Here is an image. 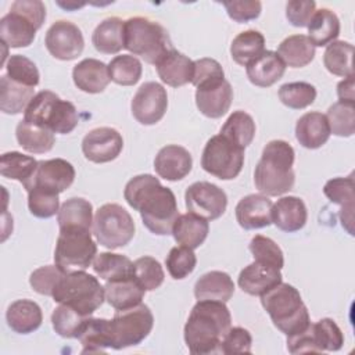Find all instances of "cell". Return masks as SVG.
<instances>
[{
	"instance_id": "f907efd6",
	"label": "cell",
	"mask_w": 355,
	"mask_h": 355,
	"mask_svg": "<svg viewBox=\"0 0 355 355\" xmlns=\"http://www.w3.org/2000/svg\"><path fill=\"white\" fill-rule=\"evenodd\" d=\"M4 67L7 69L6 75L10 79L29 87H36L39 85V80H40L39 69L36 64L28 57L21 54L10 55Z\"/></svg>"
},
{
	"instance_id": "f6af8a7d",
	"label": "cell",
	"mask_w": 355,
	"mask_h": 355,
	"mask_svg": "<svg viewBox=\"0 0 355 355\" xmlns=\"http://www.w3.org/2000/svg\"><path fill=\"white\" fill-rule=\"evenodd\" d=\"M143 67L137 57L122 54L114 57L108 64L110 79L121 86H133L141 78Z\"/></svg>"
},
{
	"instance_id": "f546056e",
	"label": "cell",
	"mask_w": 355,
	"mask_h": 355,
	"mask_svg": "<svg viewBox=\"0 0 355 355\" xmlns=\"http://www.w3.org/2000/svg\"><path fill=\"white\" fill-rule=\"evenodd\" d=\"M234 294V283L232 277L222 270H211L204 273L194 284V297L200 300H212L227 302Z\"/></svg>"
},
{
	"instance_id": "ac0fdd59",
	"label": "cell",
	"mask_w": 355,
	"mask_h": 355,
	"mask_svg": "<svg viewBox=\"0 0 355 355\" xmlns=\"http://www.w3.org/2000/svg\"><path fill=\"white\" fill-rule=\"evenodd\" d=\"M193 166V158L189 150L178 144L162 147L154 159L157 175L165 180L176 182L186 178Z\"/></svg>"
},
{
	"instance_id": "f5cc1de1",
	"label": "cell",
	"mask_w": 355,
	"mask_h": 355,
	"mask_svg": "<svg viewBox=\"0 0 355 355\" xmlns=\"http://www.w3.org/2000/svg\"><path fill=\"white\" fill-rule=\"evenodd\" d=\"M248 248L254 257V261L272 265L277 269L283 268L284 265L283 251L272 239L262 234H257L251 239Z\"/></svg>"
},
{
	"instance_id": "74e56055",
	"label": "cell",
	"mask_w": 355,
	"mask_h": 355,
	"mask_svg": "<svg viewBox=\"0 0 355 355\" xmlns=\"http://www.w3.org/2000/svg\"><path fill=\"white\" fill-rule=\"evenodd\" d=\"M58 227H86L92 230L93 226V207L80 197L67 200L57 214Z\"/></svg>"
},
{
	"instance_id": "60d3db41",
	"label": "cell",
	"mask_w": 355,
	"mask_h": 355,
	"mask_svg": "<svg viewBox=\"0 0 355 355\" xmlns=\"http://www.w3.org/2000/svg\"><path fill=\"white\" fill-rule=\"evenodd\" d=\"M219 133L232 140L239 147L245 148L254 140L255 122L250 114L239 110L229 115Z\"/></svg>"
},
{
	"instance_id": "603a6c76",
	"label": "cell",
	"mask_w": 355,
	"mask_h": 355,
	"mask_svg": "<svg viewBox=\"0 0 355 355\" xmlns=\"http://www.w3.org/2000/svg\"><path fill=\"white\" fill-rule=\"evenodd\" d=\"M36 32L37 26L17 11H10L0 19V37L7 47L19 49L31 46Z\"/></svg>"
},
{
	"instance_id": "8992f818",
	"label": "cell",
	"mask_w": 355,
	"mask_h": 355,
	"mask_svg": "<svg viewBox=\"0 0 355 355\" xmlns=\"http://www.w3.org/2000/svg\"><path fill=\"white\" fill-rule=\"evenodd\" d=\"M53 300L65 304L85 316L96 312L105 300L104 287L97 277L85 270L64 273L53 290Z\"/></svg>"
},
{
	"instance_id": "6f0895ef",
	"label": "cell",
	"mask_w": 355,
	"mask_h": 355,
	"mask_svg": "<svg viewBox=\"0 0 355 355\" xmlns=\"http://www.w3.org/2000/svg\"><path fill=\"white\" fill-rule=\"evenodd\" d=\"M225 79L222 65L214 58H200L194 61V75L191 83L198 87L201 85Z\"/></svg>"
},
{
	"instance_id": "d590c367",
	"label": "cell",
	"mask_w": 355,
	"mask_h": 355,
	"mask_svg": "<svg viewBox=\"0 0 355 355\" xmlns=\"http://www.w3.org/2000/svg\"><path fill=\"white\" fill-rule=\"evenodd\" d=\"M308 37L315 47L333 43L340 35V19L329 8L316 10L308 24Z\"/></svg>"
},
{
	"instance_id": "3957f363",
	"label": "cell",
	"mask_w": 355,
	"mask_h": 355,
	"mask_svg": "<svg viewBox=\"0 0 355 355\" xmlns=\"http://www.w3.org/2000/svg\"><path fill=\"white\" fill-rule=\"evenodd\" d=\"M295 153L290 143L272 140L263 150L254 172L255 187L265 196L277 197L290 191L295 182Z\"/></svg>"
},
{
	"instance_id": "c3c4849f",
	"label": "cell",
	"mask_w": 355,
	"mask_h": 355,
	"mask_svg": "<svg viewBox=\"0 0 355 355\" xmlns=\"http://www.w3.org/2000/svg\"><path fill=\"white\" fill-rule=\"evenodd\" d=\"M280 101L291 110H302L313 104L316 98V89L308 82H290L280 86Z\"/></svg>"
},
{
	"instance_id": "2e32d148",
	"label": "cell",
	"mask_w": 355,
	"mask_h": 355,
	"mask_svg": "<svg viewBox=\"0 0 355 355\" xmlns=\"http://www.w3.org/2000/svg\"><path fill=\"white\" fill-rule=\"evenodd\" d=\"M123 148L122 135L108 126H101L87 132L82 140V151L86 159L94 164L111 162Z\"/></svg>"
},
{
	"instance_id": "7bdbcfd3",
	"label": "cell",
	"mask_w": 355,
	"mask_h": 355,
	"mask_svg": "<svg viewBox=\"0 0 355 355\" xmlns=\"http://www.w3.org/2000/svg\"><path fill=\"white\" fill-rule=\"evenodd\" d=\"M37 162L33 157L18 151L4 153L0 158V173L7 179H14L22 184L28 182L36 171Z\"/></svg>"
},
{
	"instance_id": "7a4b0ae2",
	"label": "cell",
	"mask_w": 355,
	"mask_h": 355,
	"mask_svg": "<svg viewBox=\"0 0 355 355\" xmlns=\"http://www.w3.org/2000/svg\"><path fill=\"white\" fill-rule=\"evenodd\" d=\"M232 327V315L222 301L200 300L184 324V343L193 355L219 354Z\"/></svg>"
},
{
	"instance_id": "816d5d0a",
	"label": "cell",
	"mask_w": 355,
	"mask_h": 355,
	"mask_svg": "<svg viewBox=\"0 0 355 355\" xmlns=\"http://www.w3.org/2000/svg\"><path fill=\"white\" fill-rule=\"evenodd\" d=\"M165 265L169 275L175 280H182L194 270L197 265V257L193 252V250L189 247H184V245L173 247L166 255Z\"/></svg>"
},
{
	"instance_id": "8d00e7d4",
	"label": "cell",
	"mask_w": 355,
	"mask_h": 355,
	"mask_svg": "<svg viewBox=\"0 0 355 355\" xmlns=\"http://www.w3.org/2000/svg\"><path fill=\"white\" fill-rule=\"evenodd\" d=\"M265 51V37L255 29L240 32L230 44V54L234 62L247 67Z\"/></svg>"
},
{
	"instance_id": "d4e9b609",
	"label": "cell",
	"mask_w": 355,
	"mask_h": 355,
	"mask_svg": "<svg viewBox=\"0 0 355 355\" xmlns=\"http://www.w3.org/2000/svg\"><path fill=\"white\" fill-rule=\"evenodd\" d=\"M72 79L75 86L90 94L101 93L110 83L108 65L96 58H85L72 69Z\"/></svg>"
},
{
	"instance_id": "bcb514c9",
	"label": "cell",
	"mask_w": 355,
	"mask_h": 355,
	"mask_svg": "<svg viewBox=\"0 0 355 355\" xmlns=\"http://www.w3.org/2000/svg\"><path fill=\"white\" fill-rule=\"evenodd\" d=\"M309 330L319 352L341 349L344 344V334L333 319L323 318L316 323H311Z\"/></svg>"
},
{
	"instance_id": "4fadbf2b",
	"label": "cell",
	"mask_w": 355,
	"mask_h": 355,
	"mask_svg": "<svg viewBox=\"0 0 355 355\" xmlns=\"http://www.w3.org/2000/svg\"><path fill=\"white\" fill-rule=\"evenodd\" d=\"M75 180V169L71 162L62 158L39 161L32 178L22 186L26 191L42 189L50 193L60 194L65 191Z\"/></svg>"
},
{
	"instance_id": "e575fe53",
	"label": "cell",
	"mask_w": 355,
	"mask_h": 355,
	"mask_svg": "<svg viewBox=\"0 0 355 355\" xmlns=\"http://www.w3.org/2000/svg\"><path fill=\"white\" fill-rule=\"evenodd\" d=\"M15 137L18 144L31 154L49 153L55 143V136L50 129L32 125L25 119L18 122L15 128Z\"/></svg>"
},
{
	"instance_id": "7402d4cb",
	"label": "cell",
	"mask_w": 355,
	"mask_h": 355,
	"mask_svg": "<svg viewBox=\"0 0 355 355\" xmlns=\"http://www.w3.org/2000/svg\"><path fill=\"white\" fill-rule=\"evenodd\" d=\"M155 68L159 79L171 87H180L193 80L194 61L175 49L168 51L155 64Z\"/></svg>"
},
{
	"instance_id": "1f68e13d",
	"label": "cell",
	"mask_w": 355,
	"mask_h": 355,
	"mask_svg": "<svg viewBox=\"0 0 355 355\" xmlns=\"http://www.w3.org/2000/svg\"><path fill=\"white\" fill-rule=\"evenodd\" d=\"M123 24L118 17L103 19L92 35V43L98 53L116 54L123 47Z\"/></svg>"
},
{
	"instance_id": "9a60e30c",
	"label": "cell",
	"mask_w": 355,
	"mask_h": 355,
	"mask_svg": "<svg viewBox=\"0 0 355 355\" xmlns=\"http://www.w3.org/2000/svg\"><path fill=\"white\" fill-rule=\"evenodd\" d=\"M132 114L141 125H155L168 108L166 89L157 82L143 83L132 98Z\"/></svg>"
},
{
	"instance_id": "b9f144b4",
	"label": "cell",
	"mask_w": 355,
	"mask_h": 355,
	"mask_svg": "<svg viewBox=\"0 0 355 355\" xmlns=\"http://www.w3.org/2000/svg\"><path fill=\"white\" fill-rule=\"evenodd\" d=\"M79 341L83 345L82 354L104 352L110 348L108 319L89 318L79 333Z\"/></svg>"
},
{
	"instance_id": "9f6ffc18",
	"label": "cell",
	"mask_w": 355,
	"mask_h": 355,
	"mask_svg": "<svg viewBox=\"0 0 355 355\" xmlns=\"http://www.w3.org/2000/svg\"><path fill=\"white\" fill-rule=\"evenodd\" d=\"M252 345V337L244 327H230L226 333L220 354H250Z\"/></svg>"
},
{
	"instance_id": "8fae6325",
	"label": "cell",
	"mask_w": 355,
	"mask_h": 355,
	"mask_svg": "<svg viewBox=\"0 0 355 355\" xmlns=\"http://www.w3.org/2000/svg\"><path fill=\"white\" fill-rule=\"evenodd\" d=\"M243 165L244 148L223 135H215L207 141L201 155V166L209 175L220 180H232L239 176Z\"/></svg>"
},
{
	"instance_id": "e0dca14e",
	"label": "cell",
	"mask_w": 355,
	"mask_h": 355,
	"mask_svg": "<svg viewBox=\"0 0 355 355\" xmlns=\"http://www.w3.org/2000/svg\"><path fill=\"white\" fill-rule=\"evenodd\" d=\"M233 101L232 85L226 80H215L196 87V105L207 118H220L225 115Z\"/></svg>"
},
{
	"instance_id": "83f0119b",
	"label": "cell",
	"mask_w": 355,
	"mask_h": 355,
	"mask_svg": "<svg viewBox=\"0 0 355 355\" xmlns=\"http://www.w3.org/2000/svg\"><path fill=\"white\" fill-rule=\"evenodd\" d=\"M6 320L8 327L18 334H29L37 330L43 322L40 306L32 300H17L7 308Z\"/></svg>"
},
{
	"instance_id": "30bf717a",
	"label": "cell",
	"mask_w": 355,
	"mask_h": 355,
	"mask_svg": "<svg viewBox=\"0 0 355 355\" xmlns=\"http://www.w3.org/2000/svg\"><path fill=\"white\" fill-rule=\"evenodd\" d=\"M93 234L98 244L110 250L123 247L135 236L133 218L119 204H104L96 211Z\"/></svg>"
},
{
	"instance_id": "ab89813d",
	"label": "cell",
	"mask_w": 355,
	"mask_h": 355,
	"mask_svg": "<svg viewBox=\"0 0 355 355\" xmlns=\"http://www.w3.org/2000/svg\"><path fill=\"white\" fill-rule=\"evenodd\" d=\"M352 55L354 46L351 43L344 40H334L326 47V51L323 54V64L330 73L341 78H348L354 75Z\"/></svg>"
},
{
	"instance_id": "94428289",
	"label": "cell",
	"mask_w": 355,
	"mask_h": 355,
	"mask_svg": "<svg viewBox=\"0 0 355 355\" xmlns=\"http://www.w3.org/2000/svg\"><path fill=\"white\" fill-rule=\"evenodd\" d=\"M10 11H17L31 19L37 29L42 28L46 19V7L40 0H17L11 4Z\"/></svg>"
},
{
	"instance_id": "52a82bcc",
	"label": "cell",
	"mask_w": 355,
	"mask_h": 355,
	"mask_svg": "<svg viewBox=\"0 0 355 355\" xmlns=\"http://www.w3.org/2000/svg\"><path fill=\"white\" fill-rule=\"evenodd\" d=\"M24 119L60 135L71 133L79 123L76 107L71 101L61 100L50 90L35 94L24 111Z\"/></svg>"
},
{
	"instance_id": "d6986e66",
	"label": "cell",
	"mask_w": 355,
	"mask_h": 355,
	"mask_svg": "<svg viewBox=\"0 0 355 355\" xmlns=\"http://www.w3.org/2000/svg\"><path fill=\"white\" fill-rule=\"evenodd\" d=\"M282 279L283 276L280 269L254 261L240 272L237 283L244 293L261 297L282 283Z\"/></svg>"
},
{
	"instance_id": "ba28073f",
	"label": "cell",
	"mask_w": 355,
	"mask_h": 355,
	"mask_svg": "<svg viewBox=\"0 0 355 355\" xmlns=\"http://www.w3.org/2000/svg\"><path fill=\"white\" fill-rule=\"evenodd\" d=\"M97 255L92 230L86 227L60 229L54 250V262L64 272L87 269Z\"/></svg>"
},
{
	"instance_id": "7c38bea8",
	"label": "cell",
	"mask_w": 355,
	"mask_h": 355,
	"mask_svg": "<svg viewBox=\"0 0 355 355\" xmlns=\"http://www.w3.org/2000/svg\"><path fill=\"white\" fill-rule=\"evenodd\" d=\"M186 208L207 220L220 218L227 207L226 193L214 183L196 182L184 193Z\"/></svg>"
},
{
	"instance_id": "5b68a950",
	"label": "cell",
	"mask_w": 355,
	"mask_h": 355,
	"mask_svg": "<svg viewBox=\"0 0 355 355\" xmlns=\"http://www.w3.org/2000/svg\"><path fill=\"white\" fill-rule=\"evenodd\" d=\"M123 47L154 65L173 49L166 29L146 17H132L125 21Z\"/></svg>"
},
{
	"instance_id": "277c9868",
	"label": "cell",
	"mask_w": 355,
	"mask_h": 355,
	"mask_svg": "<svg viewBox=\"0 0 355 355\" xmlns=\"http://www.w3.org/2000/svg\"><path fill=\"white\" fill-rule=\"evenodd\" d=\"M261 304L273 324L287 337L304 331L311 324L309 312L300 291L288 283L282 282L261 295Z\"/></svg>"
},
{
	"instance_id": "f1b7e54d",
	"label": "cell",
	"mask_w": 355,
	"mask_h": 355,
	"mask_svg": "<svg viewBox=\"0 0 355 355\" xmlns=\"http://www.w3.org/2000/svg\"><path fill=\"white\" fill-rule=\"evenodd\" d=\"M208 233H209L208 220L193 212L179 215L172 227V234L175 241L191 250L198 248L205 241Z\"/></svg>"
},
{
	"instance_id": "cb8c5ba5",
	"label": "cell",
	"mask_w": 355,
	"mask_h": 355,
	"mask_svg": "<svg viewBox=\"0 0 355 355\" xmlns=\"http://www.w3.org/2000/svg\"><path fill=\"white\" fill-rule=\"evenodd\" d=\"M308 219L305 202L295 196H286L279 198L272 205V223L277 229L293 233L301 230Z\"/></svg>"
},
{
	"instance_id": "836d02e7",
	"label": "cell",
	"mask_w": 355,
	"mask_h": 355,
	"mask_svg": "<svg viewBox=\"0 0 355 355\" xmlns=\"http://www.w3.org/2000/svg\"><path fill=\"white\" fill-rule=\"evenodd\" d=\"M33 87L25 86L10 79L7 75L0 78V110L7 115H17L26 110L35 97Z\"/></svg>"
},
{
	"instance_id": "681fc988",
	"label": "cell",
	"mask_w": 355,
	"mask_h": 355,
	"mask_svg": "<svg viewBox=\"0 0 355 355\" xmlns=\"http://www.w3.org/2000/svg\"><path fill=\"white\" fill-rule=\"evenodd\" d=\"M133 277L146 291H153L164 283L165 273L155 258L140 257L133 262Z\"/></svg>"
},
{
	"instance_id": "7dc6e473",
	"label": "cell",
	"mask_w": 355,
	"mask_h": 355,
	"mask_svg": "<svg viewBox=\"0 0 355 355\" xmlns=\"http://www.w3.org/2000/svg\"><path fill=\"white\" fill-rule=\"evenodd\" d=\"M330 133L340 137H351L355 133V104L337 101L329 107L326 114Z\"/></svg>"
},
{
	"instance_id": "680465c9",
	"label": "cell",
	"mask_w": 355,
	"mask_h": 355,
	"mask_svg": "<svg viewBox=\"0 0 355 355\" xmlns=\"http://www.w3.org/2000/svg\"><path fill=\"white\" fill-rule=\"evenodd\" d=\"M223 7L226 8L227 15L239 22H248L257 19L262 11V3L258 0H241V1H223Z\"/></svg>"
},
{
	"instance_id": "6125c7cd",
	"label": "cell",
	"mask_w": 355,
	"mask_h": 355,
	"mask_svg": "<svg viewBox=\"0 0 355 355\" xmlns=\"http://www.w3.org/2000/svg\"><path fill=\"white\" fill-rule=\"evenodd\" d=\"M337 96L340 98V101H349L354 103L355 101V79L354 75L344 78V80H341L337 85Z\"/></svg>"
},
{
	"instance_id": "5bb4252c",
	"label": "cell",
	"mask_w": 355,
	"mask_h": 355,
	"mask_svg": "<svg viewBox=\"0 0 355 355\" xmlns=\"http://www.w3.org/2000/svg\"><path fill=\"white\" fill-rule=\"evenodd\" d=\"M44 44L47 51L57 60L72 61L78 58L85 47L82 31L72 22L55 21L46 32Z\"/></svg>"
},
{
	"instance_id": "4316f807",
	"label": "cell",
	"mask_w": 355,
	"mask_h": 355,
	"mask_svg": "<svg viewBox=\"0 0 355 355\" xmlns=\"http://www.w3.org/2000/svg\"><path fill=\"white\" fill-rule=\"evenodd\" d=\"M286 65L276 51L265 50L258 58L245 67L248 80L259 87H269L282 79Z\"/></svg>"
},
{
	"instance_id": "484cf974",
	"label": "cell",
	"mask_w": 355,
	"mask_h": 355,
	"mask_svg": "<svg viewBox=\"0 0 355 355\" xmlns=\"http://www.w3.org/2000/svg\"><path fill=\"white\" fill-rule=\"evenodd\" d=\"M330 135L326 115L318 111L304 114L295 123V137L298 143L309 150H316L326 144Z\"/></svg>"
},
{
	"instance_id": "db71d44e",
	"label": "cell",
	"mask_w": 355,
	"mask_h": 355,
	"mask_svg": "<svg viewBox=\"0 0 355 355\" xmlns=\"http://www.w3.org/2000/svg\"><path fill=\"white\" fill-rule=\"evenodd\" d=\"M26 193H28V208L33 216L47 219L58 214L60 211L58 194L42 190V189H32Z\"/></svg>"
},
{
	"instance_id": "ee69618b",
	"label": "cell",
	"mask_w": 355,
	"mask_h": 355,
	"mask_svg": "<svg viewBox=\"0 0 355 355\" xmlns=\"http://www.w3.org/2000/svg\"><path fill=\"white\" fill-rule=\"evenodd\" d=\"M89 318L90 316H85L65 304H60L51 313V324L58 336L64 338H78Z\"/></svg>"
},
{
	"instance_id": "44dd1931",
	"label": "cell",
	"mask_w": 355,
	"mask_h": 355,
	"mask_svg": "<svg viewBox=\"0 0 355 355\" xmlns=\"http://www.w3.org/2000/svg\"><path fill=\"white\" fill-rule=\"evenodd\" d=\"M324 196L334 204L341 207L340 220L343 227L354 236V178H333L326 182L323 187Z\"/></svg>"
},
{
	"instance_id": "be15d7a7",
	"label": "cell",
	"mask_w": 355,
	"mask_h": 355,
	"mask_svg": "<svg viewBox=\"0 0 355 355\" xmlns=\"http://www.w3.org/2000/svg\"><path fill=\"white\" fill-rule=\"evenodd\" d=\"M57 4L60 7H64L65 10H73V8H79V7L85 6V3H61V1H57Z\"/></svg>"
},
{
	"instance_id": "f35d334b",
	"label": "cell",
	"mask_w": 355,
	"mask_h": 355,
	"mask_svg": "<svg viewBox=\"0 0 355 355\" xmlns=\"http://www.w3.org/2000/svg\"><path fill=\"white\" fill-rule=\"evenodd\" d=\"M93 270L105 282L126 279L133 276V262L122 254L100 252L93 261Z\"/></svg>"
},
{
	"instance_id": "4dcf8cb0",
	"label": "cell",
	"mask_w": 355,
	"mask_h": 355,
	"mask_svg": "<svg viewBox=\"0 0 355 355\" xmlns=\"http://www.w3.org/2000/svg\"><path fill=\"white\" fill-rule=\"evenodd\" d=\"M104 293H105V301L112 308L119 311V309H129L141 304L146 290L132 276L126 279L107 282L104 286Z\"/></svg>"
},
{
	"instance_id": "91938a15",
	"label": "cell",
	"mask_w": 355,
	"mask_h": 355,
	"mask_svg": "<svg viewBox=\"0 0 355 355\" xmlns=\"http://www.w3.org/2000/svg\"><path fill=\"white\" fill-rule=\"evenodd\" d=\"M316 11V3L312 0H291L286 4V17L293 26H308Z\"/></svg>"
},
{
	"instance_id": "d6a6232c",
	"label": "cell",
	"mask_w": 355,
	"mask_h": 355,
	"mask_svg": "<svg viewBox=\"0 0 355 355\" xmlns=\"http://www.w3.org/2000/svg\"><path fill=\"white\" fill-rule=\"evenodd\" d=\"M277 55L290 68H302L315 58V46L305 35H291L277 47Z\"/></svg>"
},
{
	"instance_id": "11a10c76",
	"label": "cell",
	"mask_w": 355,
	"mask_h": 355,
	"mask_svg": "<svg viewBox=\"0 0 355 355\" xmlns=\"http://www.w3.org/2000/svg\"><path fill=\"white\" fill-rule=\"evenodd\" d=\"M64 272L57 265H46L35 269L29 276L31 287L42 295H53L57 282L62 277Z\"/></svg>"
},
{
	"instance_id": "9c48e42d",
	"label": "cell",
	"mask_w": 355,
	"mask_h": 355,
	"mask_svg": "<svg viewBox=\"0 0 355 355\" xmlns=\"http://www.w3.org/2000/svg\"><path fill=\"white\" fill-rule=\"evenodd\" d=\"M154 316L146 304L129 309H119L108 320L110 348L123 349L140 344L151 333Z\"/></svg>"
},
{
	"instance_id": "ffe728a7",
	"label": "cell",
	"mask_w": 355,
	"mask_h": 355,
	"mask_svg": "<svg viewBox=\"0 0 355 355\" xmlns=\"http://www.w3.org/2000/svg\"><path fill=\"white\" fill-rule=\"evenodd\" d=\"M272 201L263 194H248L236 205V219L245 230L262 229L272 223Z\"/></svg>"
},
{
	"instance_id": "6da1fadb",
	"label": "cell",
	"mask_w": 355,
	"mask_h": 355,
	"mask_svg": "<svg viewBox=\"0 0 355 355\" xmlns=\"http://www.w3.org/2000/svg\"><path fill=\"white\" fill-rule=\"evenodd\" d=\"M126 202L140 212L143 225L157 236L172 233L179 216L178 202L173 191L161 184L158 178L143 173L132 178L123 190Z\"/></svg>"
}]
</instances>
